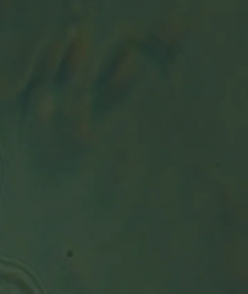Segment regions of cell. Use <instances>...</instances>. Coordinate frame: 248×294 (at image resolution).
<instances>
[{
	"instance_id": "cell-1",
	"label": "cell",
	"mask_w": 248,
	"mask_h": 294,
	"mask_svg": "<svg viewBox=\"0 0 248 294\" xmlns=\"http://www.w3.org/2000/svg\"><path fill=\"white\" fill-rule=\"evenodd\" d=\"M0 294H36L31 284L18 271L0 265Z\"/></svg>"
}]
</instances>
